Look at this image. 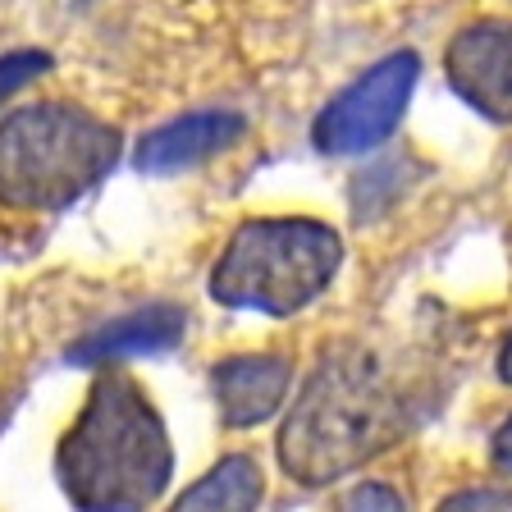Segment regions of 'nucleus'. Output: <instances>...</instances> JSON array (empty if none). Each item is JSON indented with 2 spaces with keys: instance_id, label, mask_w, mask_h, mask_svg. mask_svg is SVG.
<instances>
[{
  "instance_id": "1",
  "label": "nucleus",
  "mask_w": 512,
  "mask_h": 512,
  "mask_svg": "<svg viewBox=\"0 0 512 512\" xmlns=\"http://www.w3.org/2000/svg\"><path fill=\"white\" fill-rule=\"evenodd\" d=\"M412 426V394L394 371L362 343H334L288 407L275 453L298 485L320 490L389 453Z\"/></svg>"
},
{
  "instance_id": "2",
  "label": "nucleus",
  "mask_w": 512,
  "mask_h": 512,
  "mask_svg": "<svg viewBox=\"0 0 512 512\" xmlns=\"http://www.w3.org/2000/svg\"><path fill=\"white\" fill-rule=\"evenodd\" d=\"M55 476L74 512H147L174 476L165 416L124 366H101L83 412L60 435Z\"/></svg>"
},
{
  "instance_id": "3",
  "label": "nucleus",
  "mask_w": 512,
  "mask_h": 512,
  "mask_svg": "<svg viewBox=\"0 0 512 512\" xmlns=\"http://www.w3.org/2000/svg\"><path fill=\"white\" fill-rule=\"evenodd\" d=\"M119 128L74 101H37L0 119V206L46 215L115 170Z\"/></svg>"
},
{
  "instance_id": "4",
  "label": "nucleus",
  "mask_w": 512,
  "mask_h": 512,
  "mask_svg": "<svg viewBox=\"0 0 512 512\" xmlns=\"http://www.w3.org/2000/svg\"><path fill=\"white\" fill-rule=\"evenodd\" d=\"M343 238L311 215H256L229 234L211 266V298L234 311L298 316L334 284Z\"/></svg>"
},
{
  "instance_id": "5",
  "label": "nucleus",
  "mask_w": 512,
  "mask_h": 512,
  "mask_svg": "<svg viewBox=\"0 0 512 512\" xmlns=\"http://www.w3.org/2000/svg\"><path fill=\"white\" fill-rule=\"evenodd\" d=\"M421 78L416 51H394L357 74L311 124V142L325 156H366L403 124L407 101Z\"/></svg>"
},
{
  "instance_id": "6",
  "label": "nucleus",
  "mask_w": 512,
  "mask_h": 512,
  "mask_svg": "<svg viewBox=\"0 0 512 512\" xmlns=\"http://www.w3.org/2000/svg\"><path fill=\"white\" fill-rule=\"evenodd\" d=\"M448 87L490 124H512V19H476L444 51Z\"/></svg>"
},
{
  "instance_id": "7",
  "label": "nucleus",
  "mask_w": 512,
  "mask_h": 512,
  "mask_svg": "<svg viewBox=\"0 0 512 512\" xmlns=\"http://www.w3.org/2000/svg\"><path fill=\"white\" fill-rule=\"evenodd\" d=\"M293 389V366L279 352H238L224 357L211 371L215 412L229 430H252L288 403Z\"/></svg>"
},
{
  "instance_id": "8",
  "label": "nucleus",
  "mask_w": 512,
  "mask_h": 512,
  "mask_svg": "<svg viewBox=\"0 0 512 512\" xmlns=\"http://www.w3.org/2000/svg\"><path fill=\"white\" fill-rule=\"evenodd\" d=\"M247 133V119L238 110H192L170 124L151 128L138 142V170L142 174H183L202 160L229 151Z\"/></svg>"
},
{
  "instance_id": "9",
  "label": "nucleus",
  "mask_w": 512,
  "mask_h": 512,
  "mask_svg": "<svg viewBox=\"0 0 512 512\" xmlns=\"http://www.w3.org/2000/svg\"><path fill=\"white\" fill-rule=\"evenodd\" d=\"M183 330H188V311L174 307V302H151V307L128 311V316L92 330L87 339H78L69 348V362L101 371V366L128 362V357H147V352L174 348L183 339Z\"/></svg>"
},
{
  "instance_id": "10",
  "label": "nucleus",
  "mask_w": 512,
  "mask_h": 512,
  "mask_svg": "<svg viewBox=\"0 0 512 512\" xmlns=\"http://www.w3.org/2000/svg\"><path fill=\"white\" fill-rule=\"evenodd\" d=\"M266 499V471L247 453L220 458L202 480H192L188 490L170 503V512H256Z\"/></svg>"
},
{
  "instance_id": "11",
  "label": "nucleus",
  "mask_w": 512,
  "mask_h": 512,
  "mask_svg": "<svg viewBox=\"0 0 512 512\" xmlns=\"http://www.w3.org/2000/svg\"><path fill=\"white\" fill-rule=\"evenodd\" d=\"M334 512H407V499L384 480H357L334 499Z\"/></svg>"
},
{
  "instance_id": "12",
  "label": "nucleus",
  "mask_w": 512,
  "mask_h": 512,
  "mask_svg": "<svg viewBox=\"0 0 512 512\" xmlns=\"http://www.w3.org/2000/svg\"><path fill=\"white\" fill-rule=\"evenodd\" d=\"M46 69H51V55H46V51H10V55H0V101H10L19 87L37 83Z\"/></svg>"
},
{
  "instance_id": "13",
  "label": "nucleus",
  "mask_w": 512,
  "mask_h": 512,
  "mask_svg": "<svg viewBox=\"0 0 512 512\" xmlns=\"http://www.w3.org/2000/svg\"><path fill=\"white\" fill-rule=\"evenodd\" d=\"M435 512H512V490L503 485H467L439 499Z\"/></svg>"
},
{
  "instance_id": "14",
  "label": "nucleus",
  "mask_w": 512,
  "mask_h": 512,
  "mask_svg": "<svg viewBox=\"0 0 512 512\" xmlns=\"http://www.w3.org/2000/svg\"><path fill=\"white\" fill-rule=\"evenodd\" d=\"M490 462H494V471L512 476V416L503 421L499 430H494V439H490Z\"/></svg>"
},
{
  "instance_id": "15",
  "label": "nucleus",
  "mask_w": 512,
  "mask_h": 512,
  "mask_svg": "<svg viewBox=\"0 0 512 512\" xmlns=\"http://www.w3.org/2000/svg\"><path fill=\"white\" fill-rule=\"evenodd\" d=\"M499 380L512 384V334L503 339V348H499Z\"/></svg>"
},
{
  "instance_id": "16",
  "label": "nucleus",
  "mask_w": 512,
  "mask_h": 512,
  "mask_svg": "<svg viewBox=\"0 0 512 512\" xmlns=\"http://www.w3.org/2000/svg\"><path fill=\"white\" fill-rule=\"evenodd\" d=\"M5 416H10V403H5V398H0V426H5Z\"/></svg>"
}]
</instances>
